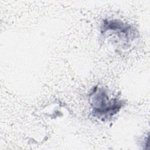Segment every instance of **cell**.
<instances>
[{"instance_id": "6da1fadb", "label": "cell", "mask_w": 150, "mask_h": 150, "mask_svg": "<svg viewBox=\"0 0 150 150\" xmlns=\"http://www.w3.org/2000/svg\"><path fill=\"white\" fill-rule=\"evenodd\" d=\"M91 113L102 121L115 115L123 105L122 100L110 97L107 90L102 87H94L90 94Z\"/></svg>"}, {"instance_id": "7a4b0ae2", "label": "cell", "mask_w": 150, "mask_h": 150, "mask_svg": "<svg viewBox=\"0 0 150 150\" xmlns=\"http://www.w3.org/2000/svg\"><path fill=\"white\" fill-rule=\"evenodd\" d=\"M107 32L116 35L119 38L121 36L127 39H129L131 36V34L134 33L131 25L118 21L105 20L101 27V33L104 34Z\"/></svg>"}]
</instances>
